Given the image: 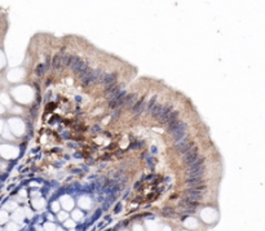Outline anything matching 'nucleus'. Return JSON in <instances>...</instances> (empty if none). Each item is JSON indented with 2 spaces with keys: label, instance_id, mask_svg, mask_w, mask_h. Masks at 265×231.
Segmentation results:
<instances>
[{
  "label": "nucleus",
  "instance_id": "13",
  "mask_svg": "<svg viewBox=\"0 0 265 231\" xmlns=\"http://www.w3.org/2000/svg\"><path fill=\"white\" fill-rule=\"evenodd\" d=\"M118 84H116V82L115 83H111V84H109V85H106V88H105V91H104V93H105V96H110L111 93H114L115 91H118Z\"/></svg>",
  "mask_w": 265,
  "mask_h": 231
},
{
  "label": "nucleus",
  "instance_id": "5",
  "mask_svg": "<svg viewBox=\"0 0 265 231\" xmlns=\"http://www.w3.org/2000/svg\"><path fill=\"white\" fill-rule=\"evenodd\" d=\"M171 111H172V106H171V105H168V106H165L162 109V112L159 114V116L156 118L161 124H165V123H167V118L171 114Z\"/></svg>",
  "mask_w": 265,
  "mask_h": 231
},
{
  "label": "nucleus",
  "instance_id": "8",
  "mask_svg": "<svg viewBox=\"0 0 265 231\" xmlns=\"http://www.w3.org/2000/svg\"><path fill=\"white\" fill-rule=\"evenodd\" d=\"M179 205L182 207L184 209H194V211H195V208L199 205V203L190 202V200H188V199H182V200H180V202H179Z\"/></svg>",
  "mask_w": 265,
  "mask_h": 231
},
{
  "label": "nucleus",
  "instance_id": "19",
  "mask_svg": "<svg viewBox=\"0 0 265 231\" xmlns=\"http://www.w3.org/2000/svg\"><path fill=\"white\" fill-rule=\"evenodd\" d=\"M79 61H80V58H79V57H76V56H71L70 65H69V66H70V67L74 70V67H75V66H76L78 64H79Z\"/></svg>",
  "mask_w": 265,
  "mask_h": 231
},
{
  "label": "nucleus",
  "instance_id": "7",
  "mask_svg": "<svg viewBox=\"0 0 265 231\" xmlns=\"http://www.w3.org/2000/svg\"><path fill=\"white\" fill-rule=\"evenodd\" d=\"M116 80V74H106V75H102L101 79L98 80L101 84H105V85H109L111 83H115Z\"/></svg>",
  "mask_w": 265,
  "mask_h": 231
},
{
  "label": "nucleus",
  "instance_id": "6",
  "mask_svg": "<svg viewBox=\"0 0 265 231\" xmlns=\"http://www.w3.org/2000/svg\"><path fill=\"white\" fill-rule=\"evenodd\" d=\"M198 158V150L197 149H191L190 151H188L186 154H184V163L189 164L190 161L195 160Z\"/></svg>",
  "mask_w": 265,
  "mask_h": 231
},
{
  "label": "nucleus",
  "instance_id": "1",
  "mask_svg": "<svg viewBox=\"0 0 265 231\" xmlns=\"http://www.w3.org/2000/svg\"><path fill=\"white\" fill-rule=\"evenodd\" d=\"M193 147H194V142H193V141H189V138L182 140L181 142H179V143L175 145V149L177 150L179 154H186V152L190 151Z\"/></svg>",
  "mask_w": 265,
  "mask_h": 231
},
{
  "label": "nucleus",
  "instance_id": "22",
  "mask_svg": "<svg viewBox=\"0 0 265 231\" xmlns=\"http://www.w3.org/2000/svg\"><path fill=\"white\" fill-rule=\"evenodd\" d=\"M49 66H50V57H47L46 64H44V68H46V71L49 68Z\"/></svg>",
  "mask_w": 265,
  "mask_h": 231
},
{
  "label": "nucleus",
  "instance_id": "16",
  "mask_svg": "<svg viewBox=\"0 0 265 231\" xmlns=\"http://www.w3.org/2000/svg\"><path fill=\"white\" fill-rule=\"evenodd\" d=\"M162 109H163V106H162V105H155L154 109L151 110V112H150V114H151V115L154 116V118H158L159 114L162 112Z\"/></svg>",
  "mask_w": 265,
  "mask_h": 231
},
{
  "label": "nucleus",
  "instance_id": "4",
  "mask_svg": "<svg viewBox=\"0 0 265 231\" xmlns=\"http://www.w3.org/2000/svg\"><path fill=\"white\" fill-rule=\"evenodd\" d=\"M88 70H89V68H88V62H87V61H83V59H80V61H79V64H78L76 66H75L73 71H74L75 74H78V75H79L80 77H82L83 75L86 74Z\"/></svg>",
  "mask_w": 265,
  "mask_h": 231
},
{
  "label": "nucleus",
  "instance_id": "2",
  "mask_svg": "<svg viewBox=\"0 0 265 231\" xmlns=\"http://www.w3.org/2000/svg\"><path fill=\"white\" fill-rule=\"evenodd\" d=\"M203 194L204 193L195 190V188H188V190H185V193H184V195H185V199L190 200V202H195V203H198L199 200H202Z\"/></svg>",
  "mask_w": 265,
  "mask_h": 231
},
{
  "label": "nucleus",
  "instance_id": "10",
  "mask_svg": "<svg viewBox=\"0 0 265 231\" xmlns=\"http://www.w3.org/2000/svg\"><path fill=\"white\" fill-rule=\"evenodd\" d=\"M185 184L191 188V187H197V186L204 185V181H203V178H188Z\"/></svg>",
  "mask_w": 265,
  "mask_h": 231
},
{
  "label": "nucleus",
  "instance_id": "17",
  "mask_svg": "<svg viewBox=\"0 0 265 231\" xmlns=\"http://www.w3.org/2000/svg\"><path fill=\"white\" fill-rule=\"evenodd\" d=\"M70 59H71V56L70 54H64V56H61V65L62 66H69L70 65Z\"/></svg>",
  "mask_w": 265,
  "mask_h": 231
},
{
  "label": "nucleus",
  "instance_id": "21",
  "mask_svg": "<svg viewBox=\"0 0 265 231\" xmlns=\"http://www.w3.org/2000/svg\"><path fill=\"white\" fill-rule=\"evenodd\" d=\"M155 105H156V97H154L151 101L149 102V105H147V112H149V114L151 112V110L154 109V106H155Z\"/></svg>",
  "mask_w": 265,
  "mask_h": 231
},
{
  "label": "nucleus",
  "instance_id": "11",
  "mask_svg": "<svg viewBox=\"0 0 265 231\" xmlns=\"http://www.w3.org/2000/svg\"><path fill=\"white\" fill-rule=\"evenodd\" d=\"M204 161H206V159H204V158H199V156H198L197 159H195V160L190 161V163L186 164V165H188L189 168H198V167H202V165H203Z\"/></svg>",
  "mask_w": 265,
  "mask_h": 231
},
{
  "label": "nucleus",
  "instance_id": "20",
  "mask_svg": "<svg viewBox=\"0 0 265 231\" xmlns=\"http://www.w3.org/2000/svg\"><path fill=\"white\" fill-rule=\"evenodd\" d=\"M35 73H36L38 76H43L44 73H46V68H44V65H38L36 70H35Z\"/></svg>",
  "mask_w": 265,
  "mask_h": 231
},
{
  "label": "nucleus",
  "instance_id": "12",
  "mask_svg": "<svg viewBox=\"0 0 265 231\" xmlns=\"http://www.w3.org/2000/svg\"><path fill=\"white\" fill-rule=\"evenodd\" d=\"M50 65H52V67L55 68V70H58V68H61V67H62V65H61V56H60V54H56L52 59H50Z\"/></svg>",
  "mask_w": 265,
  "mask_h": 231
},
{
  "label": "nucleus",
  "instance_id": "15",
  "mask_svg": "<svg viewBox=\"0 0 265 231\" xmlns=\"http://www.w3.org/2000/svg\"><path fill=\"white\" fill-rule=\"evenodd\" d=\"M176 120H179V111H171V114L168 115V118H167V123L170 124V123H172V121H176Z\"/></svg>",
  "mask_w": 265,
  "mask_h": 231
},
{
  "label": "nucleus",
  "instance_id": "18",
  "mask_svg": "<svg viewBox=\"0 0 265 231\" xmlns=\"http://www.w3.org/2000/svg\"><path fill=\"white\" fill-rule=\"evenodd\" d=\"M176 213H175V209L173 208H170V207H165L163 209V216L165 217H171V216H175Z\"/></svg>",
  "mask_w": 265,
  "mask_h": 231
},
{
  "label": "nucleus",
  "instance_id": "3",
  "mask_svg": "<svg viewBox=\"0 0 265 231\" xmlns=\"http://www.w3.org/2000/svg\"><path fill=\"white\" fill-rule=\"evenodd\" d=\"M204 173H206V168H204V165H202L198 168H189L186 174H188V178H202Z\"/></svg>",
  "mask_w": 265,
  "mask_h": 231
},
{
  "label": "nucleus",
  "instance_id": "14",
  "mask_svg": "<svg viewBox=\"0 0 265 231\" xmlns=\"http://www.w3.org/2000/svg\"><path fill=\"white\" fill-rule=\"evenodd\" d=\"M102 70L101 68H96V70H92V80H93V83L95 82H98V80L101 79V76H102Z\"/></svg>",
  "mask_w": 265,
  "mask_h": 231
},
{
  "label": "nucleus",
  "instance_id": "9",
  "mask_svg": "<svg viewBox=\"0 0 265 231\" xmlns=\"http://www.w3.org/2000/svg\"><path fill=\"white\" fill-rule=\"evenodd\" d=\"M145 106H146L145 101L140 100L138 102H136V103L133 105V107H132V112H133L135 115H138V114H141L144 110H145Z\"/></svg>",
  "mask_w": 265,
  "mask_h": 231
}]
</instances>
